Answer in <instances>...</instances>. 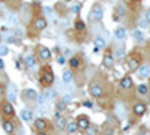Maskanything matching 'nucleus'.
<instances>
[{
  "label": "nucleus",
  "mask_w": 150,
  "mask_h": 135,
  "mask_svg": "<svg viewBox=\"0 0 150 135\" xmlns=\"http://www.w3.org/2000/svg\"><path fill=\"white\" fill-rule=\"evenodd\" d=\"M65 110H66V104L63 102V101H59L57 104H56V111H65Z\"/></svg>",
  "instance_id": "37"
},
{
  "label": "nucleus",
  "mask_w": 150,
  "mask_h": 135,
  "mask_svg": "<svg viewBox=\"0 0 150 135\" xmlns=\"http://www.w3.org/2000/svg\"><path fill=\"white\" fill-rule=\"evenodd\" d=\"M2 95H3V87L0 86V96H2Z\"/></svg>",
  "instance_id": "48"
},
{
  "label": "nucleus",
  "mask_w": 150,
  "mask_h": 135,
  "mask_svg": "<svg viewBox=\"0 0 150 135\" xmlns=\"http://www.w3.org/2000/svg\"><path fill=\"white\" fill-rule=\"evenodd\" d=\"M65 2H71V0H65Z\"/></svg>",
  "instance_id": "51"
},
{
  "label": "nucleus",
  "mask_w": 150,
  "mask_h": 135,
  "mask_svg": "<svg viewBox=\"0 0 150 135\" xmlns=\"http://www.w3.org/2000/svg\"><path fill=\"white\" fill-rule=\"evenodd\" d=\"M114 111H116V116H119L120 119H126V108H125V105L122 102H117L116 104Z\"/></svg>",
  "instance_id": "18"
},
{
  "label": "nucleus",
  "mask_w": 150,
  "mask_h": 135,
  "mask_svg": "<svg viewBox=\"0 0 150 135\" xmlns=\"http://www.w3.org/2000/svg\"><path fill=\"white\" fill-rule=\"evenodd\" d=\"M36 135H47L45 132H36Z\"/></svg>",
  "instance_id": "49"
},
{
  "label": "nucleus",
  "mask_w": 150,
  "mask_h": 135,
  "mask_svg": "<svg viewBox=\"0 0 150 135\" xmlns=\"http://www.w3.org/2000/svg\"><path fill=\"white\" fill-rule=\"evenodd\" d=\"M72 81H74L72 71H63V74H62V83H63L65 86H69Z\"/></svg>",
  "instance_id": "17"
},
{
  "label": "nucleus",
  "mask_w": 150,
  "mask_h": 135,
  "mask_svg": "<svg viewBox=\"0 0 150 135\" xmlns=\"http://www.w3.org/2000/svg\"><path fill=\"white\" fill-rule=\"evenodd\" d=\"M17 87H15V84L14 83H9L8 84V101L11 104H14L17 101Z\"/></svg>",
  "instance_id": "10"
},
{
  "label": "nucleus",
  "mask_w": 150,
  "mask_h": 135,
  "mask_svg": "<svg viewBox=\"0 0 150 135\" xmlns=\"http://www.w3.org/2000/svg\"><path fill=\"white\" fill-rule=\"evenodd\" d=\"M74 27H75V30H77V32H83V30L86 29V23H84L83 20H75Z\"/></svg>",
  "instance_id": "31"
},
{
  "label": "nucleus",
  "mask_w": 150,
  "mask_h": 135,
  "mask_svg": "<svg viewBox=\"0 0 150 135\" xmlns=\"http://www.w3.org/2000/svg\"><path fill=\"white\" fill-rule=\"evenodd\" d=\"M5 69V63H3V60L0 59V71H3Z\"/></svg>",
  "instance_id": "47"
},
{
  "label": "nucleus",
  "mask_w": 150,
  "mask_h": 135,
  "mask_svg": "<svg viewBox=\"0 0 150 135\" xmlns=\"http://www.w3.org/2000/svg\"><path fill=\"white\" fill-rule=\"evenodd\" d=\"M141 54H138L137 51H134V53H131L129 56H128V68L131 69V71H137L140 66H141Z\"/></svg>",
  "instance_id": "3"
},
{
  "label": "nucleus",
  "mask_w": 150,
  "mask_h": 135,
  "mask_svg": "<svg viewBox=\"0 0 150 135\" xmlns=\"http://www.w3.org/2000/svg\"><path fill=\"white\" fill-rule=\"evenodd\" d=\"M138 2H141V0H125V3H128V5H131V6L137 5Z\"/></svg>",
  "instance_id": "42"
},
{
  "label": "nucleus",
  "mask_w": 150,
  "mask_h": 135,
  "mask_svg": "<svg viewBox=\"0 0 150 135\" xmlns=\"http://www.w3.org/2000/svg\"><path fill=\"white\" fill-rule=\"evenodd\" d=\"M80 9H81V5H75V6H74V9H72V12H74V14H78Z\"/></svg>",
  "instance_id": "43"
},
{
  "label": "nucleus",
  "mask_w": 150,
  "mask_h": 135,
  "mask_svg": "<svg viewBox=\"0 0 150 135\" xmlns=\"http://www.w3.org/2000/svg\"><path fill=\"white\" fill-rule=\"evenodd\" d=\"M33 126H35V129H36L38 132H45V131L48 129V122H47L45 119L39 117V119H36V120H35Z\"/></svg>",
  "instance_id": "11"
},
{
  "label": "nucleus",
  "mask_w": 150,
  "mask_h": 135,
  "mask_svg": "<svg viewBox=\"0 0 150 135\" xmlns=\"http://www.w3.org/2000/svg\"><path fill=\"white\" fill-rule=\"evenodd\" d=\"M0 123H2V120H0Z\"/></svg>",
  "instance_id": "52"
},
{
  "label": "nucleus",
  "mask_w": 150,
  "mask_h": 135,
  "mask_svg": "<svg viewBox=\"0 0 150 135\" xmlns=\"http://www.w3.org/2000/svg\"><path fill=\"white\" fill-rule=\"evenodd\" d=\"M20 117H21L24 122H30V120L33 119V113L30 111V110H21Z\"/></svg>",
  "instance_id": "26"
},
{
  "label": "nucleus",
  "mask_w": 150,
  "mask_h": 135,
  "mask_svg": "<svg viewBox=\"0 0 150 135\" xmlns=\"http://www.w3.org/2000/svg\"><path fill=\"white\" fill-rule=\"evenodd\" d=\"M6 23L9 24V26H17V24L20 23V18H18V15L15 14V12H9V14L6 15Z\"/></svg>",
  "instance_id": "19"
},
{
  "label": "nucleus",
  "mask_w": 150,
  "mask_h": 135,
  "mask_svg": "<svg viewBox=\"0 0 150 135\" xmlns=\"http://www.w3.org/2000/svg\"><path fill=\"white\" fill-rule=\"evenodd\" d=\"M39 81L44 87H51L53 83H54V74H53V69L50 66H44L41 69V75H39Z\"/></svg>",
  "instance_id": "1"
},
{
  "label": "nucleus",
  "mask_w": 150,
  "mask_h": 135,
  "mask_svg": "<svg viewBox=\"0 0 150 135\" xmlns=\"http://www.w3.org/2000/svg\"><path fill=\"white\" fill-rule=\"evenodd\" d=\"M66 131L69 135H75L78 132V126H77V122H69V123L66 125Z\"/></svg>",
  "instance_id": "25"
},
{
  "label": "nucleus",
  "mask_w": 150,
  "mask_h": 135,
  "mask_svg": "<svg viewBox=\"0 0 150 135\" xmlns=\"http://www.w3.org/2000/svg\"><path fill=\"white\" fill-rule=\"evenodd\" d=\"M23 99L24 101H36L38 99V93H36V90H33V89H26V90H24L23 92Z\"/></svg>",
  "instance_id": "12"
},
{
  "label": "nucleus",
  "mask_w": 150,
  "mask_h": 135,
  "mask_svg": "<svg viewBox=\"0 0 150 135\" xmlns=\"http://www.w3.org/2000/svg\"><path fill=\"white\" fill-rule=\"evenodd\" d=\"M44 12H45L47 17H51L53 15V9L51 8H44Z\"/></svg>",
  "instance_id": "41"
},
{
  "label": "nucleus",
  "mask_w": 150,
  "mask_h": 135,
  "mask_svg": "<svg viewBox=\"0 0 150 135\" xmlns=\"http://www.w3.org/2000/svg\"><path fill=\"white\" fill-rule=\"evenodd\" d=\"M75 122H77L78 131H87L90 128V120H89V117H87L86 114H80Z\"/></svg>",
  "instance_id": "4"
},
{
  "label": "nucleus",
  "mask_w": 150,
  "mask_h": 135,
  "mask_svg": "<svg viewBox=\"0 0 150 135\" xmlns=\"http://www.w3.org/2000/svg\"><path fill=\"white\" fill-rule=\"evenodd\" d=\"M44 95H45L48 102H53V101H56V98H57V89H54L53 86H51V87H47Z\"/></svg>",
  "instance_id": "13"
},
{
  "label": "nucleus",
  "mask_w": 150,
  "mask_h": 135,
  "mask_svg": "<svg viewBox=\"0 0 150 135\" xmlns=\"http://www.w3.org/2000/svg\"><path fill=\"white\" fill-rule=\"evenodd\" d=\"M66 125H68V119L65 116H60L59 119H56V129L65 131L66 129Z\"/></svg>",
  "instance_id": "20"
},
{
  "label": "nucleus",
  "mask_w": 150,
  "mask_h": 135,
  "mask_svg": "<svg viewBox=\"0 0 150 135\" xmlns=\"http://www.w3.org/2000/svg\"><path fill=\"white\" fill-rule=\"evenodd\" d=\"M86 132H87V135H99V128L95 126V125H90V128Z\"/></svg>",
  "instance_id": "36"
},
{
  "label": "nucleus",
  "mask_w": 150,
  "mask_h": 135,
  "mask_svg": "<svg viewBox=\"0 0 150 135\" xmlns=\"http://www.w3.org/2000/svg\"><path fill=\"white\" fill-rule=\"evenodd\" d=\"M3 38H5L6 42H14V41H15V33H14V32H6V33L3 35Z\"/></svg>",
  "instance_id": "35"
},
{
  "label": "nucleus",
  "mask_w": 150,
  "mask_h": 135,
  "mask_svg": "<svg viewBox=\"0 0 150 135\" xmlns=\"http://www.w3.org/2000/svg\"><path fill=\"white\" fill-rule=\"evenodd\" d=\"M80 65H81L80 57L74 56V57H71V59H69V66H71V69H78V68H80Z\"/></svg>",
  "instance_id": "28"
},
{
  "label": "nucleus",
  "mask_w": 150,
  "mask_h": 135,
  "mask_svg": "<svg viewBox=\"0 0 150 135\" xmlns=\"http://www.w3.org/2000/svg\"><path fill=\"white\" fill-rule=\"evenodd\" d=\"M125 56H126V51H125V48L123 47H117L116 50H114V60H123Z\"/></svg>",
  "instance_id": "24"
},
{
  "label": "nucleus",
  "mask_w": 150,
  "mask_h": 135,
  "mask_svg": "<svg viewBox=\"0 0 150 135\" xmlns=\"http://www.w3.org/2000/svg\"><path fill=\"white\" fill-rule=\"evenodd\" d=\"M8 53H9V48L6 45H0V57L8 56Z\"/></svg>",
  "instance_id": "38"
},
{
  "label": "nucleus",
  "mask_w": 150,
  "mask_h": 135,
  "mask_svg": "<svg viewBox=\"0 0 150 135\" xmlns=\"http://www.w3.org/2000/svg\"><path fill=\"white\" fill-rule=\"evenodd\" d=\"M126 35H128V32H126V29H125V27H117L116 32H114V38L117 41H123L125 38H126Z\"/></svg>",
  "instance_id": "21"
},
{
  "label": "nucleus",
  "mask_w": 150,
  "mask_h": 135,
  "mask_svg": "<svg viewBox=\"0 0 150 135\" xmlns=\"http://www.w3.org/2000/svg\"><path fill=\"white\" fill-rule=\"evenodd\" d=\"M102 132H104L105 135H114V128L110 126L108 123H105V125L102 126Z\"/></svg>",
  "instance_id": "34"
},
{
  "label": "nucleus",
  "mask_w": 150,
  "mask_h": 135,
  "mask_svg": "<svg viewBox=\"0 0 150 135\" xmlns=\"http://www.w3.org/2000/svg\"><path fill=\"white\" fill-rule=\"evenodd\" d=\"M137 92H138V95H141V96H146L149 93V87L146 84H140L138 87H137Z\"/></svg>",
  "instance_id": "33"
},
{
  "label": "nucleus",
  "mask_w": 150,
  "mask_h": 135,
  "mask_svg": "<svg viewBox=\"0 0 150 135\" xmlns=\"http://www.w3.org/2000/svg\"><path fill=\"white\" fill-rule=\"evenodd\" d=\"M14 129H15V126H14V123H12L11 120H5L3 122V131L6 134H12V132H14Z\"/></svg>",
  "instance_id": "29"
},
{
  "label": "nucleus",
  "mask_w": 150,
  "mask_h": 135,
  "mask_svg": "<svg viewBox=\"0 0 150 135\" xmlns=\"http://www.w3.org/2000/svg\"><path fill=\"white\" fill-rule=\"evenodd\" d=\"M138 24H140V27H141V29H147V27H149V21H147L146 18H140Z\"/></svg>",
  "instance_id": "39"
},
{
  "label": "nucleus",
  "mask_w": 150,
  "mask_h": 135,
  "mask_svg": "<svg viewBox=\"0 0 150 135\" xmlns=\"http://www.w3.org/2000/svg\"><path fill=\"white\" fill-rule=\"evenodd\" d=\"M0 108H2V113L6 116V117H12V116H14L15 114V108H14V105H12L9 101H6V102H3L2 104V107H0Z\"/></svg>",
  "instance_id": "9"
},
{
  "label": "nucleus",
  "mask_w": 150,
  "mask_h": 135,
  "mask_svg": "<svg viewBox=\"0 0 150 135\" xmlns=\"http://www.w3.org/2000/svg\"><path fill=\"white\" fill-rule=\"evenodd\" d=\"M132 38H134L135 42H144V33H143L140 29H137V30H134V33H132Z\"/></svg>",
  "instance_id": "27"
},
{
  "label": "nucleus",
  "mask_w": 150,
  "mask_h": 135,
  "mask_svg": "<svg viewBox=\"0 0 150 135\" xmlns=\"http://www.w3.org/2000/svg\"><path fill=\"white\" fill-rule=\"evenodd\" d=\"M140 135H149V134H147V132H141Z\"/></svg>",
  "instance_id": "50"
},
{
  "label": "nucleus",
  "mask_w": 150,
  "mask_h": 135,
  "mask_svg": "<svg viewBox=\"0 0 150 135\" xmlns=\"http://www.w3.org/2000/svg\"><path fill=\"white\" fill-rule=\"evenodd\" d=\"M93 45L96 47V50H104V48L107 47V42L104 38H101V36H96L95 41H93Z\"/></svg>",
  "instance_id": "23"
},
{
  "label": "nucleus",
  "mask_w": 150,
  "mask_h": 135,
  "mask_svg": "<svg viewBox=\"0 0 150 135\" xmlns=\"http://www.w3.org/2000/svg\"><path fill=\"white\" fill-rule=\"evenodd\" d=\"M144 18H146V20H147V21L150 23V9H149V11L146 12V17H144Z\"/></svg>",
  "instance_id": "45"
},
{
  "label": "nucleus",
  "mask_w": 150,
  "mask_h": 135,
  "mask_svg": "<svg viewBox=\"0 0 150 135\" xmlns=\"http://www.w3.org/2000/svg\"><path fill=\"white\" fill-rule=\"evenodd\" d=\"M149 90H150V87H149Z\"/></svg>",
  "instance_id": "53"
},
{
  "label": "nucleus",
  "mask_w": 150,
  "mask_h": 135,
  "mask_svg": "<svg viewBox=\"0 0 150 135\" xmlns=\"http://www.w3.org/2000/svg\"><path fill=\"white\" fill-rule=\"evenodd\" d=\"M102 66L107 68V69H111L112 66H114V57H112V54L107 53L102 59Z\"/></svg>",
  "instance_id": "16"
},
{
  "label": "nucleus",
  "mask_w": 150,
  "mask_h": 135,
  "mask_svg": "<svg viewBox=\"0 0 150 135\" xmlns=\"http://www.w3.org/2000/svg\"><path fill=\"white\" fill-rule=\"evenodd\" d=\"M24 63H26L27 68H33L36 65V59L33 56H26V57H24Z\"/></svg>",
  "instance_id": "30"
},
{
  "label": "nucleus",
  "mask_w": 150,
  "mask_h": 135,
  "mask_svg": "<svg viewBox=\"0 0 150 135\" xmlns=\"http://www.w3.org/2000/svg\"><path fill=\"white\" fill-rule=\"evenodd\" d=\"M15 36H17V38H21V36H23V30L17 29V30H15Z\"/></svg>",
  "instance_id": "44"
},
{
  "label": "nucleus",
  "mask_w": 150,
  "mask_h": 135,
  "mask_svg": "<svg viewBox=\"0 0 150 135\" xmlns=\"http://www.w3.org/2000/svg\"><path fill=\"white\" fill-rule=\"evenodd\" d=\"M126 15V9H125L123 5H117L114 8V20H119L120 17H125Z\"/></svg>",
  "instance_id": "22"
},
{
  "label": "nucleus",
  "mask_w": 150,
  "mask_h": 135,
  "mask_svg": "<svg viewBox=\"0 0 150 135\" xmlns=\"http://www.w3.org/2000/svg\"><path fill=\"white\" fill-rule=\"evenodd\" d=\"M104 18V8L101 3H95L90 9V14H89V20L96 23V21H101Z\"/></svg>",
  "instance_id": "2"
},
{
  "label": "nucleus",
  "mask_w": 150,
  "mask_h": 135,
  "mask_svg": "<svg viewBox=\"0 0 150 135\" xmlns=\"http://www.w3.org/2000/svg\"><path fill=\"white\" fill-rule=\"evenodd\" d=\"M89 93H90L93 98L99 99V98H101V96L104 95V89H102L98 83H92V84L89 86Z\"/></svg>",
  "instance_id": "6"
},
{
  "label": "nucleus",
  "mask_w": 150,
  "mask_h": 135,
  "mask_svg": "<svg viewBox=\"0 0 150 135\" xmlns=\"http://www.w3.org/2000/svg\"><path fill=\"white\" fill-rule=\"evenodd\" d=\"M57 62H59L60 65H63V63H65V57H62V56H60V57H59V60H57Z\"/></svg>",
  "instance_id": "46"
},
{
  "label": "nucleus",
  "mask_w": 150,
  "mask_h": 135,
  "mask_svg": "<svg viewBox=\"0 0 150 135\" xmlns=\"http://www.w3.org/2000/svg\"><path fill=\"white\" fill-rule=\"evenodd\" d=\"M120 87L125 89V90L132 89V87H134V81H132V78H131L129 75H125V77L120 80Z\"/></svg>",
  "instance_id": "15"
},
{
  "label": "nucleus",
  "mask_w": 150,
  "mask_h": 135,
  "mask_svg": "<svg viewBox=\"0 0 150 135\" xmlns=\"http://www.w3.org/2000/svg\"><path fill=\"white\" fill-rule=\"evenodd\" d=\"M38 56H39V59L44 60V62H48V60L51 59V51H50L48 47L39 45V47H38Z\"/></svg>",
  "instance_id": "7"
},
{
  "label": "nucleus",
  "mask_w": 150,
  "mask_h": 135,
  "mask_svg": "<svg viewBox=\"0 0 150 135\" xmlns=\"http://www.w3.org/2000/svg\"><path fill=\"white\" fill-rule=\"evenodd\" d=\"M138 78L140 80H146V78H150V65H141L138 68Z\"/></svg>",
  "instance_id": "14"
},
{
  "label": "nucleus",
  "mask_w": 150,
  "mask_h": 135,
  "mask_svg": "<svg viewBox=\"0 0 150 135\" xmlns=\"http://www.w3.org/2000/svg\"><path fill=\"white\" fill-rule=\"evenodd\" d=\"M71 99H72V96H71L69 93H66V95L63 96V99H62V101H63L65 104H68V102H71Z\"/></svg>",
  "instance_id": "40"
},
{
  "label": "nucleus",
  "mask_w": 150,
  "mask_h": 135,
  "mask_svg": "<svg viewBox=\"0 0 150 135\" xmlns=\"http://www.w3.org/2000/svg\"><path fill=\"white\" fill-rule=\"evenodd\" d=\"M47 18L45 17H42V15H38V17H35V20H33V29L35 30H38V32H41V30H44L45 27H47Z\"/></svg>",
  "instance_id": "5"
},
{
  "label": "nucleus",
  "mask_w": 150,
  "mask_h": 135,
  "mask_svg": "<svg viewBox=\"0 0 150 135\" xmlns=\"http://www.w3.org/2000/svg\"><path fill=\"white\" fill-rule=\"evenodd\" d=\"M36 102H38V107H45V104L48 102L47 101V98H45V95L44 93H41V95H38V99H36Z\"/></svg>",
  "instance_id": "32"
},
{
  "label": "nucleus",
  "mask_w": 150,
  "mask_h": 135,
  "mask_svg": "<svg viewBox=\"0 0 150 135\" xmlns=\"http://www.w3.org/2000/svg\"><path fill=\"white\" fill-rule=\"evenodd\" d=\"M146 110H147V105H146L144 102H135V104L132 105V111H134V114H135L137 117H141V116L146 113Z\"/></svg>",
  "instance_id": "8"
}]
</instances>
